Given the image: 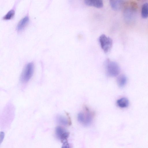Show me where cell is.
<instances>
[{
	"label": "cell",
	"instance_id": "obj_11",
	"mask_svg": "<svg viewBox=\"0 0 148 148\" xmlns=\"http://www.w3.org/2000/svg\"><path fill=\"white\" fill-rule=\"evenodd\" d=\"M127 77L124 75H119L117 79V82L119 86L120 87L124 86L127 82Z\"/></svg>",
	"mask_w": 148,
	"mask_h": 148
},
{
	"label": "cell",
	"instance_id": "obj_13",
	"mask_svg": "<svg viewBox=\"0 0 148 148\" xmlns=\"http://www.w3.org/2000/svg\"><path fill=\"white\" fill-rule=\"evenodd\" d=\"M141 15L143 18H146L148 17V3H145L143 4L141 8Z\"/></svg>",
	"mask_w": 148,
	"mask_h": 148
},
{
	"label": "cell",
	"instance_id": "obj_7",
	"mask_svg": "<svg viewBox=\"0 0 148 148\" xmlns=\"http://www.w3.org/2000/svg\"><path fill=\"white\" fill-rule=\"evenodd\" d=\"M110 3L112 8L116 11L120 10L125 4L124 1L121 0H110Z\"/></svg>",
	"mask_w": 148,
	"mask_h": 148
},
{
	"label": "cell",
	"instance_id": "obj_6",
	"mask_svg": "<svg viewBox=\"0 0 148 148\" xmlns=\"http://www.w3.org/2000/svg\"><path fill=\"white\" fill-rule=\"evenodd\" d=\"M56 134L57 138L62 142L67 140L69 133L64 128L60 126L57 127L56 129Z\"/></svg>",
	"mask_w": 148,
	"mask_h": 148
},
{
	"label": "cell",
	"instance_id": "obj_5",
	"mask_svg": "<svg viewBox=\"0 0 148 148\" xmlns=\"http://www.w3.org/2000/svg\"><path fill=\"white\" fill-rule=\"evenodd\" d=\"M92 118V113L87 110L84 113H79L77 116L78 121L85 126L89 125L91 124Z\"/></svg>",
	"mask_w": 148,
	"mask_h": 148
},
{
	"label": "cell",
	"instance_id": "obj_1",
	"mask_svg": "<svg viewBox=\"0 0 148 148\" xmlns=\"http://www.w3.org/2000/svg\"><path fill=\"white\" fill-rule=\"evenodd\" d=\"M105 66L107 73L108 75L115 77L119 74L120 68L116 62L108 60L106 62Z\"/></svg>",
	"mask_w": 148,
	"mask_h": 148
},
{
	"label": "cell",
	"instance_id": "obj_4",
	"mask_svg": "<svg viewBox=\"0 0 148 148\" xmlns=\"http://www.w3.org/2000/svg\"><path fill=\"white\" fill-rule=\"evenodd\" d=\"M123 12V16L125 22L127 23H132L134 21L137 11L132 8L128 3L126 4Z\"/></svg>",
	"mask_w": 148,
	"mask_h": 148
},
{
	"label": "cell",
	"instance_id": "obj_9",
	"mask_svg": "<svg viewBox=\"0 0 148 148\" xmlns=\"http://www.w3.org/2000/svg\"><path fill=\"white\" fill-rule=\"evenodd\" d=\"M29 18L26 16L22 18L18 23L17 26L16 30L18 31H21L24 29L29 22Z\"/></svg>",
	"mask_w": 148,
	"mask_h": 148
},
{
	"label": "cell",
	"instance_id": "obj_12",
	"mask_svg": "<svg viewBox=\"0 0 148 148\" xmlns=\"http://www.w3.org/2000/svg\"><path fill=\"white\" fill-rule=\"evenodd\" d=\"M56 120L59 123L64 125H67L69 124L68 119L61 115H58L56 117Z\"/></svg>",
	"mask_w": 148,
	"mask_h": 148
},
{
	"label": "cell",
	"instance_id": "obj_3",
	"mask_svg": "<svg viewBox=\"0 0 148 148\" xmlns=\"http://www.w3.org/2000/svg\"><path fill=\"white\" fill-rule=\"evenodd\" d=\"M99 41L101 49L105 53H108L110 50L112 45L111 38L104 34L101 35Z\"/></svg>",
	"mask_w": 148,
	"mask_h": 148
},
{
	"label": "cell",
	"instance_id": "obj_8",
	"mask_svg": "<svg viewBox=\"0 0 148 148\" xmlns=\"http://www.w3.org/2000/svg\"><path fill=\"white\" fill-rule=\"evenodd\" d=\"M84 3L86 5L97 8H101L103 6V2L101 0H86Z\"/></svg>",
	"mask_w": 148,
	"mask_h": 148
},
{
	"label": "cell",
	"instance_id": "obj_2",
	"mask_svg": "<svg viewBox=\"0 0 148 148\" xmlns=\"http://www.w3.org/2000/svg\"><path fill=\"white\" fill-rule=\"evenodd\" d=\"M34 65L33 63L27 64L25 67L21 77V80L23 83L27 82L32 77L34 72Z\"/></svg>",
	"mask_w": 148,
	"mask_h": 148
},
{
	"label": "cell",
	"instance_id": "obj_16",
	"mask_svg": "<svg viewBox=\"0 0 148 148\" xmlns=\"http://www.w3.org/2000/svg\"><path fill=\"white\" fill-rule=\"evenodd\" d=\"M62 143L63 144L62 148H71L67 140L64 141Z\"/></svg>",
	"mask_w": 148,
	"mask_h": 148
},
{
	"label": "cell",
	"instance_id": "obj_14",
	"mask_svg": "<svg viewBox=\"0 0 148 148\" xmlns=\"http://www.w3.org/2000/svg\"><path fill=\"white\" fill-rule=\"evenodd\" d=\"M14 14V11L13 10H11L3 17V19L6 20L10 19L13 17Z\"/></svg>",
	"mask_w": 148,
	"mask_h": 148
},
{
	"label": "cell",
	"instance_id": "obj_17",
	"mask_svg": "<svg viewBox=\"0 0 148 148\" xmlns=\"http://www.w3.org/2000/svg\"><path fill=\"white\" fill-rule=\"evenodd\" d=\"M4 136V134L3 132H1L0 133V143L2 142Z\"/></svg>",
	"mask_w": 148,
	"mask_h": 148
},
{
	"label": "cell",
	"instance_id": "obj_10",
	"mask_svg": "<svg viewBox=\"0 0 148 148\" xmlns=\"http://www.w3.org/2000/svg\"><path fill=\"white\" fill-rule=\"evenodd\" d=\"M118 106L121 108H125L129 104L128 100L126 98L123 97L118 100L116 102Z\"/></svg>",
	"mask_w": 148,
	"mask_h": 148
},
{
	"label": "cell",
	"instance_id": "obj_15",
	"mask_svg": "<svg viewBox=\"0 0 148 148\" xmlns=\"http://www.w3.org/2000/svg\"><path fill=\"white\" fill-rule=\"evenodd\" d=\"M129 5L133 9L137 11L138 8V4L136 2L131 1L128 3Z\"/></svg>",
	"mask_w": 148,
	"mask_h": 148
}]
</instances>
